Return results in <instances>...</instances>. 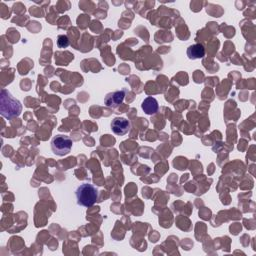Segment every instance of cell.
<instances>
[{
    "label": "cell",
    "instance_id": "8992f818",
    "mask_svg": "<svg viewBox=\"0 0 256 256\" xmlns=\"http://www.w3.org/2000/svg\"><path fill=\"white\" fill-rule=\"evenodd\" d=\"M187 57L191 60H196V59H201L205 55V48L202 44L196 43L192 44L187 48Z\"/></svg>",
    "mask_w": 256,
    "mask_h": 256
},
{
    "label": "cell",
    "instance_id": "7a4b0ae2",
    "mask_svg": "<svg viewBox=\"0 0 256 256\" xmlns=\"http://www.w3.org/2000/svg\"><path fill=\"white\" fill-rule=\"evenodd\" d=\"M75 195L78 205L91 207L98 198V190L90 183H83L76 189Z\"/></svg>",
    "mask_w": 256,
    "mask_h": 256
},
{
    "label": "cell",
    "instance_id": "6da1fadb",
    "mask_svg": "<svg viewBox=\"0 0 256 256\" xmlns=\"http://www.w3.org/2000/svg\"><path fill=\"white\" fill-rule=\"evenodd\" d=\"M22 110L21 102L14 98L11 93L5 89L1 91L0 96V113L7 119H11L20 115Z\"/></svg>",
    "mask_w": 256,
    "mask_h": 256
},
{
    "label": "cell",
    "instance_id": "277c9868",
    "mask_svg": "<svg viewBox=\"0 0 256 256\" xmlns=\"http://www.w3.org/2000/svg\"><path fill=\"white\" fill-rule=\"evenodd\" d=\"M111 130L118 136H123L130 130V122L123 117H115L110 124Z\"/></svg>",
    "mask_w": 256,
    "mask_h": 256
},
{
    "label": "cell",
    "instance_id": "ba28073f",
    "mask_svg": "<svg viewBox=\"0 0 256 256\" xmlns=\"http://www.w3.org/2000/svg\"><path fill=\"white\" fill-rule=\"evenodd\" d=\"M69 45V39L66 35H59L57 37V46L59 48H66Z\"/></svg>",
    "mask_w": 256,
    "mask_h": 256
},
{
    "label": "cell",
    "instance_id": "5b68a950",
    "mask_svg": "<svg viewBox=\"0 0 256 256\" xmlns=\"http://www.w3.org/2000/svg\"><path fill=\"white\" fill-rule=\"evenodd\" d=\"M125 94H126L125 89L110 92L105 96L104 104L110 108H116L123 102L125 98Z\"/></svg>",
    "mask_w": 256,
    "mask_h": 256
},
{
    "label": "cell",
    "instance_id": "52a82bcc",
    "mask_svg": "<svg viewBox=\"0 0 256 256\" xmlns=\"http://www.w3.org/2000/svg\"><path fill=\"white\" fill-rule=\"evenodd\" d=\"M141 107L147 115H154L157 113L159 105L154 97H147L143 100Z\"/></svg>",
    "mask_w": 256,
    "mask_h": 256
},
{
    "label": "cell",
    "instance_id": "3957f363",
    "mask_svg": "<svg viewBox=\"0 0 256 256\" xmlns=\"http://www.w3.org/2000/svg\"><path fill=\"white\" fill-rule=\"evenodd\" d=\"M72 140L66 135H56L51 140V149L55 155L64 156L70 152L72 148Z\"/></svg>",
    "mask_w": 256,
    "mask_h": 256
}]
</instances>
